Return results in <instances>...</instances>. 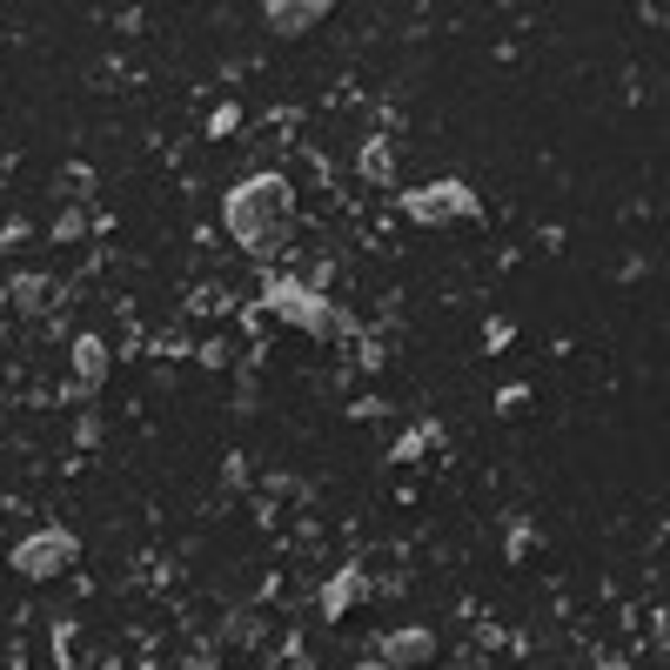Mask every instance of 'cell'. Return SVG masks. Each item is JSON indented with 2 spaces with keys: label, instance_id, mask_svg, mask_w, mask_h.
Returning <instances> with one entry per match:
<instances>
[{
  "label": "cell",
  "instance_id": "obj_2",
  "mask_svg": "<svg viewBox=\"0 0 670 670\" xmlns=\"http://www.w3.org/2000/svg\"><path fill=\"white\" fill-rule=\"evenodd\" d=\"M262 302L282 315V322H295V328H308V335H328L335 328V315H328V302L308 288V282H288V275H268L262 282Z\"/></svg>",
  "mask_w": 670,
  "mask_h": 670
},
{
  "label": "cell",
  "instance_id": "obj_3",
  "mask_svg": "<svg viewBox=\"0 0 670 670\" xmlns=\"http://www.w3.org/2000/svg\"><path fill=\"white\" fill-rule=\"evenodd\" d=\"M403 209H409V222L436 229V222H469V215H476V195H469L463 182H429V189H409Z\"/></svg>",
  "mask_w": 670,
  "mask_h": 670
},
{
  "label": "cell",
  "instance_id": "obj_7",
  "mask_svg": "<svg viewBox=\"0 0 670 670\" xmlns=\"http://www.w3.org/2000/svg\"><path fill=\"white\" fill-rule=\"evenodd\" d=\"M328 8H322V0H288V8H282V0H275V8H268V28L275 34H302L308 21H322Z\"/></svg>",
  "mask_w": 670,
  "mask_h": 670
},
{
  "label": "cell",
  "instance_id": "obj_9",
  "mask_svg": "<svg viewBox=\"0 0 670 670\" xmlns=\"http://www.w3.org/2000/svg\"><path fill=\"white\" fill-rule=\"evenodd\" d=\"M363 175H369V182H389V175H396V148H389L383 134L363 148Z\"/></svg>",
  "mask_w": 670,
  "mask_h": 670
},
{
  "label": "cell",
  "instance_id": "obj_10",
  "mask_svg": "<svg viewBox=\"0 0 670 670\" xmlns=\"http://www.w3.org/2000/svg\"><path fill=\"white\" fill-rule=\"evenodd\" d=\"M108 670H114V663H108Z\"/></svg>",
  "mask_w": 670,
  "mask_h": 670
},
{
  "label": "cell",
  "instance_id": "obj_5",
  "mask_svg": "<svg viewBox=\"0 0 670 670\" xmlns=\"http://www.w3.org/2000/svg\"><path fill=\"white\" fill-rule=\"evenodd\" d=\"M101 376H108V349L94 343V335H81V343H74V403H88L94 389H101Z\"/></svg>",
  "mask_w": 670,
  "mask_h": 670
},
{
  "label": "cell",
  "instance_id": "obj_4",
  "mask_svg": "<svg viewBox=\"0 0 670 670\" xmlns=\"http://www.w3.org/2000/svg\"><path fill=\"white\" fill-rule=\"evenodd\" d=\"M74 557H81V544H74L68 530H41V537L14 544V570H21V577H54V570H68Z\"/></svg>",
  "mask_w": 670,
  "mask_h": 670
},
{
  "label": "cell",
  "instance_id": "obj_8",
  "mask_svg": "<svg viewBox=\"0 0 670 670\" xmlns=\"http://www.w3.org/2000/svg\"><path fill=\"white\" fill-rule=\"evenodd\" d=\"M356 597H363V570L349 564L343 577H335V583L322 590V610H328V617H343V610H356Z\"/></svg>",
  "mask_w": 670,
  "mask_h": 670
},
{
  "label": "cell",
  "instance_id": "obj_6",
  "mask_svg": "<svg viewBox=\"0 0 670 670\" xmlns=\"http://www.w3.org/2000/svg\"><path fill=\"white\" fill-rule=\"evenodd\" d=\"M436 657V637L429 630H396V637H383V663L389 670H416V663H429Z\"/></svg>",
  "mask_w": 670,
  "mask_h": 670
},
{
  "label": "cell",
  "instance_id": "obj_1",
  "mask_svg": "<svg viewBox=\"0 0 670 670\" xmlns=\"http://www.w3.org/2000/svg\"><path fill=\"white\" fill-rule=\"evenodd\" d=\"M222 222H229V235H235L248 255H262V262H268V255L288 242V222H295L288 182H282V175H248L242 189H229Z\"/></svg>",
  "mask_w": 670,
  "mask_h": 670
}]
</instances>
